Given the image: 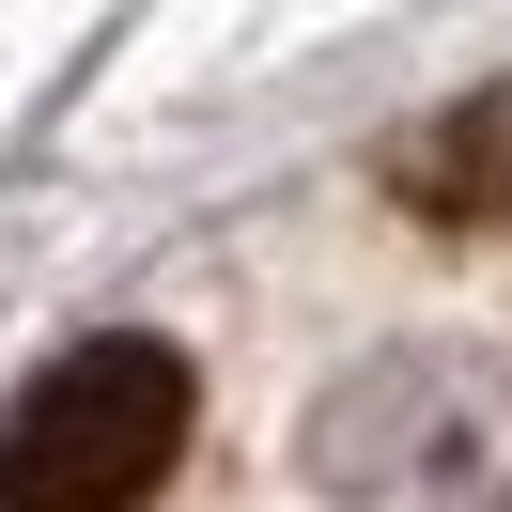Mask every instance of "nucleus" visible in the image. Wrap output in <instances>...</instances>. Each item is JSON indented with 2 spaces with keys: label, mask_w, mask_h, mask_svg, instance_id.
I'll use <instances>...</instances> for the list:
<instances>
[{
  "label": "nucleus",
  "mask_w": 512,
  "mask_h": 512,
  "mask_svg": "<svg viewBox=\"0 0 512 512\" xmlns=\"http://www.w3.org/2000/svg\"><path fill=\"white\" fill-rule=\"evenodd\" d=\"M187 419H202L187 357L156 326H109L0 404V512H140L187 450Z\"/></svg>",
  "instance_id": "f257e3e1"
},
{
  "label": "nucleus",
  "mask_w": 512,
  "mask_h": 512,
  "mask_svg": "<svg viewBox=\"0 0 512 512\" xmlns=\"http://www.w3.org/2000/svg\"><path fill=\"white\" fill-rule=\"evenodd\" d=\"M388 202L435 218V233H497L512 218V94H466L450 125L388 140Z\"/></svg>",
  "instance_id": "f03ea898"
}]
</instances>
